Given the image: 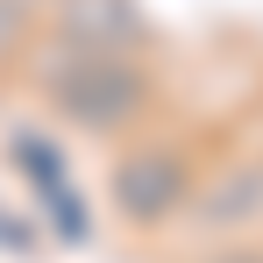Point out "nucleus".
<instances>
[{
  "label": "nucleus",
  "mask_w": 263,
  "mask_h": 263,
  "mask_svg": "<svg viewBox=\"0 0 263 263\" xmlns=\"http://www.w3.org/2000/svg\"><path fill=\"white\" fill-rule=\"evenodd\" d=\"M14 79L43 100L50 121L92 142H121V135L164 121V79L149 57H107V50H71L29 29V43L14 50Z\"/></svg>",
  "instance_id": "obj_1"
},
{
  "label": "nucleus",
  "mask_w": 263,
  "mask_h": 263,
  "mask_svg": "<svg viewBox=\"0 0 263 263\" xmlns=\"http://www.w3.org/2000/svg\"><path fill=\"white\" fill-rule=\"evenodd\" d=\"M199 171H206L199 142L164 135L157 121H149V128H135V135L114 142V164H107V206H114V220H121L128 235H164V228L185 220V199H192Z\"/></svg>",
  "instance_id": "obj_2"
},
{
  "label": "nucleus",
  "mask_w": 263,
  "mask_h": 263,
  "mask_svg": "<svg viewBox=\"0 0 263 263\" xmlns=\"http://www.w3.org/2000/svg\"><path fill=\"white\" fill-rule=\"evenodd\" d=\"M36 29L71 50H107V57H157V14L142 0H43Z\"/></svg>",
  "instance_id": "obj_3"
},
{
  "label": "nucleus",
  "mask_w": 263,
  "mask_h": 263,
  "mask_svg": "<svg viewBox=\"0 0 263 263\" xmlns=\"http://www.w3.org/2000/svg\"><path fill=\"white\" fill-rule=\"evenodd\" d=\"M185 220L206 228V235H235V228H256L263 220V157H235L220 171H199Z\"/></svg>",
  "instance_id": "obj_4"
},
{
  "label": "nucleus",
  "mask_w": 263,
  "mask_h": 263,
  "mask_svg": "<svg viewBox=\"0 0 263 263\" xmlns=\"http://www.w3.org/2000/svg\"><path fill=\"white\" fill-rule=\"evenodd\" d=\"M7 164H14V178H22L29 192H50V185L71 178V157H64V142L50 128H14L7 135Z\"/></svg>",
  "instance_id": "obj_5"
},
{
  "label": "nucleus",
  "mask_w": 263,
  "mask_h": 263,
  "mask_svg": "<svg viewBox=\"0 0 263 263\" xmlns=\"http://www.w3.org/2000/svg\"><path fill=\"white\" fill-rule=\"evenodd\" d=\"M0 249L29 256V249H43V228H36L29 214H14V206H0Z\"/></svg>",
  "instance_id": "obj_6"
},
{
  "label": "nucleus",
  "mask_w": 263,
  "mask_h": 263,
  "mask_svg": "<svg viewBox=\"0 0 263 263\" xmlns=\"http://www.w3.org/2000/svg\"><path fill=\"white\" fill-rule=\"evenodd\" d=\"M192 263H263V242H220V249H206Z\"/></svg>",
  "instance_id": "obj_7"
},
{
  "label": "nucleus",
  "mask_w": 263,
  "mask_h": 263,
  "mask_svg": "<svg viewBox=\"0 0 263 263\" xmlns=\"http://www.w3.org/2000/svg\"><path fill=\"white\" fill-rule=\"evenodd\" d=\"M36 7H43V0H36Z\"/></svg>",
  "instance_id": "obj_8"
}]
</instances>
